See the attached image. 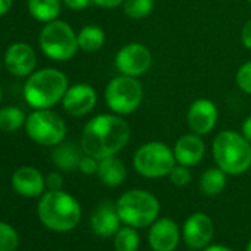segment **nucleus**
I'll list each match as a JSON object with an SVG mask.
<instances>
[{
    "mask_svg": "<svg viewBox=\"0 0 251 251\" xmlns=\"http://www.w3.org/2000/svg\"><path fill=\"white\" fill-rule=\"evenodd\" d=\"M180 239V232L175 220L169 217L157 219L150 229L148 241L154 251H175Z\"/></svg>",
    "mask_w": 251,
    "mask_h": 251,
    "instance_id": "16",
    "label": "nucleus"
},
{
    "mask_svg": "<svg viewBox=\"0 0 251 251\" xmlns=\"http://www.w3.org/2000/svg\"><path fill=\"white\" fill-rule=\"evenodd\" d=\"M45 179H46V188L49 191H58V189H62V186H64V177L61 173L52 172Z\"/></svg>",
    "mask_w": 251,
    "mask_h": 251,
    "instance_id": "31",
    "label": "nucleus"
},
{
    "mask_svg": "<svg viewBox=\"0 0 251 251\" xmlns=\"http://www.w3.org/2000/svg\"><path fill=\"white\" fill-rule=\"evenodd\" d=\"M214 235V223L205 213H194L183 225V239L189 248H205Z\"/></svg>",
    "mask_w": 251,
    "mask_h": 251,
    "instance_id": "14",
    "label": "nucleus"
},
{
    "mask_svg": "<svg viewBox=\"0 0 251 251\" xmlns=\"http://www.w3.org/2000/svg\"><path fill=\"white\" fill-rule=\"evenodd\" d=\"M62 109L71 117H84L90 114L98 103V93L89 83H75L68 86L62 100Z\"/></svg>",
    "mask_w": 251,
    "mask_h": 251,
    "instance_id": "12",
    "label": "nucleus"
},
{
    "mask_svg": "<svg viewBox=\"0 0 251 251\" xmlns=\"http://www.w3.org/2000/svg\"><path fill=\"white\" fill-rule=\"evenodd\" d=\"M121 8L127 18L139 21L148 18L152 14L155 8V0H124Z\"/></svg>",
    "mask_w": 251,
    "mask_h": 251,
    "instance_id": "25",
    "label": "nucleus"
},
{
    "mask_svg": "<svg viewBox=\"0 0 251 251\" xmlns=\"http://www.w3.org/2000/svg\"><path fill=\"white\" fill-rule=\"evenodd\" d=\"M241 42L245 49L251 50V18L244 24L241 30Z\"/></svg>",
    "mask_w": 251,
    "mask_h": 251,
    "instance_id": "33",
    "label": "nucleus"
},
{
    "mask_svg": "<svg viewBox=\"0 0 251 251\" xmlns=\"http://www.w3.org/2000/svg\"><path fill=\"white\" fill-rule=\"evenodd\" d=\"M25 112L15 105H8L0 108V132L14 133L25 126Z\"/></svg>",
    "mask_w": 251,
    "mask_h": 251,
    "instance_id": "24",
    "label": "nucleus"
},
{
    "mask_svg": "<svg viewBox=\"0 0 251 251\" xmlns=\"http://www.w3.org/2000/svg\"><path fill=\"white\" fill-rule=\"evenodd\" d=\"M211 154L216 166L227 176H239L251 167V144L241 132H219L211 142Z\"/></svg>",
    "mask_w": 251,
    "mask_h": 251,
    "instance_id": "3",
    "label": "nucleus"
},
{
    "mask_svg": "<svg viewBox=\"0 0 251 251\" xmlns=\"http://www.w3.org/2000/svg\"><path fill=\"white\" fill-rule=\"evenodd\" d=\"M25 133L27 136L42 147H56L65 141L67 124L64 118L49 109H33L25 120Z\"/></svg>",
    "mask_w": 251,
    "mask_h": 251,
    "instance_id": "9",
    "label": "nucleus"
},
{
    "mask_svg": "<svg viewBox=\"0 0 251 251\" xmlns=\"http://www.w3.org/2000/svg\"><path fill=\"white\" fill-rule=\"evenodd\" d=\"M83 154L84 152H83L81 147L78 148L75 144L64 141L61 144H58L56 147H53L52 161L59 170L73 172V170H78V164H80Z\"/></svg>",
    "mask_w": 251,
    "mask_h": 251,
    "instance_id": "20",
    "label": "nucleus"
},
{
    "mask_svg": "<svg viewBox=\"0 0 251 251\" xmlns=\"http://www.w3.org/2000/svg\"><path fill=\"white\" fill-rule=\"evenodd\" d=\"M241 133L244 135V138L251 144V115H248L242 124H241Z\"/></svg>",
    "mask_w": 251,
    "mask_h": 251,
    "instance_id": "35",
    "label": "nucleus"
},
{
    "mask_svg": "<svg viewBox=\"0 0 251 251\" xmlns=\"http://www.w3.org/2000/svg\"><path fill=\"white\" fill-rule=\"evenodd\" d=\"M3 99V90H2V86H0V102Z\"/></svg>",
    "mask_w": 251,
    "mask_h": 251,
    "instance_id": "38",
    "label": "nucleus"
},
{
    "mask_svg": "<svg viewBox=\"0 0 251 251\" xmlns=\"http://www.w3.org/2000/svg\"><path fill=\"white\" fill-rule=\"evenodd\" d=\"M130 138V124L124 120V117L114 112L98 114L84 124L80 147L84 154L102 160L123 151L127 147Z\"/></svg>",
    "mask_w": 251,
    "mask_h": 251,
    "instance_id": "1",
    "label": "nucleus"
},
{
    "mask_svg": "<svg viewBox=\"0 0 251 251\" xmlns=\"http://www.w3.org/2000/svg\"><path fill=\"white\" fill-rule=\"evenodd\" d=\"M120 216L117 211V205L111 201L100 202L92 214L90 225L92 230L102 238L114 236L120 230Z\"/></svg>",
    "mask_w": 251,
    "mask_h": 251,
    "instance_id": "18",
    "label": "nucleus"
},
{
    "mask_svg": "<svg viewBox=\"0 0 251 251\" xmlns=\"http://www.w3.org/2000/svg\"><path fill=\"white\" fill-rule=\"evenodd\" d=\"M68 86L65 73L58 68H42L27 77L23 95L33 109H49L62 100Z\"/></svg>",
    "mask_w": 251,
    "mask_h": 251,
    "instance_id": "2",
    "label": "nucleus"
},
{
    "mask_svg": "<svg viewBox=\"0 0 251 251\" xmlns=\"http://www.w3.org/2000/svg\"><path fill=\"white\" fill-rule=\"evenodd\" d=\"M173 154L177 164L186 166V167H195L198 166L204 155H205V142L202 136L191 132L182 135L173 147Z\"/></svg>",
    "mask_w": 251,
    "mask_h": 251,
    "instance_id": "15",
    "label": "nucleus"
},
{
    "mask_svg": "<svg viewBox=\"0 0 251 251\" xmlns=\"http://www.w3.org/2000/svg\"><path fill=\"white\" fill-rule=\"evenodd\" d=\"M219 120L217 105L208 98L195 99L186 111V124L191 132L205 136L211 133Z\"/></svg>",
    "mask_w": 251,
    "mask_h": 251,
    "instance_id": "11",
    "label": "nucleus"
},
{
    "mask_svg": "<svg viewBox=\"0 0 251 251\" xmlns=\"http://www.w3.org/2000/svg\"><path fill=\"white\" fill-rule=\"evenodd\" d=\"M12 3L14 0H0V17H5L11 11Z\"/></svg>",
    "mask_w": 251,
    "mask_h": 251,
    "instance_id": "36",
    "label": "nucleus"
},
{
    "mask_svg": "<svg viewBox=\"0 0 251 251\" xmlns=\"http://www.w3.org/2000/svg\"><path fill=\"white\" fill-rule=\"evenodd\" d=\"M247 2H248V3H250V5H251V0H247Z\"/></svg>",
    "mask_w": 251,
    "mask_h": 251,
    "instance_id": "40",
    "label": "nucleus"
},
{
    "mask_svg": "<svg viewBox=\"0 0 251 251\" xmlns=\"http://www.w3.org/2000/svg\"><path fill=\"white\" fill-rule=\"evenodd\" d=\"M192 251H195V250H194V248H192Z\"/></svg>",
    "mask_w": 251,
    "mask_h": 251,
    "instance_id": "42",
    "label": "nucleus"
},
{
    "mask_svg": "<svg viewBox=\"0 0 251 251\" xmlns=\"http://www.w3.org/2000/svg\"><path fill=\"white\" fill-rule=\"evenodd\" d=\"M0 70H2V64H0Z\"/></svg>",
    "mask_w": 251,
    "mask_h": 251,
    "instance_id": "41",
    "label": "nucleus"
},
{
    "mask_svg": "<svg viewBox=\"0 0 251 251\" xmlns=\"http://www.w3.org/2000/svg\"><path fill=\"white\" fill-rule=\"evenodd\" d=\"M39 46L46 58L56 62L70 61L80 50L77 33L62 20H55L43 25L39 34Z\"/></svg>",
    "mask_w": 251,
    "mask_h": 251,
    "instance_id": "6",
    "label": "nucleus"
},
{
    "mask_svg": "<svg viewBox=\"0 0 251 251\" xmlns=\"http://www.w3.org/2000/svg\"><path fill=\"white\" fill-rule=\"evenodd\" d=\"M3 64L12 75L20 78L28 77L36 71L37 55L28 43L17 42L5 50Z\"/></svg>",
    "mask_w": 251,
    "mask_h": 251,
    "instance_id": "13",
    "label": "nucleus"
},
{
    "mask_svg": "<svg viewBox=\"0 0 251 251\" xmlns=\"http://www.w3.org/2000/svg\"><path fill=\"white\" fill-rule=\"evenodd\" d=\"M169 179H170V182H172L175 186L183 188V186L189 185V182H191V179H192L191 170H189V167H186V166L176 164V166L172 169V172L169 173Z\"/></svg>",
    "mask_w": 251,
    "mask_h": 251,
    "instance_id": "29",
    "label": "nucleus"
},
{
    "mask_svg": "<svg viewBox=\"0 0 251 251\" xmlns=\"http://www.w3.org/2000/svg\"><path fill=\"white\" fill-rule=\"evenodd\" d=\"M62 5L71 11H83L92 5V0H62Z\"/></svg>",
    "mask_w": 251,
    "mask_h": 251,
    "instance_id": "32",
    "label": "nucleus"
},
{
    "mask_svg": "<svg viewBox=\"0 0 251 251\" xmlns=\"http://www.w3.org/2000/svg\"><path fill=\"white\" fill-rule=\"evenodd\" d=\"M235 83L236 87L244 92L245 95L251 96V61L244 62L235 74Z\"/></svg>",
    "mask_w": 251,
    "mask_h": 251,
    "instance_id": "28",
    "label": "nucleus"
},
{
    "mask_svg": "<svg viewBox=\"0 0 251 251\" xmlns=\"http://www.w3.org/2000/svg\"><path fill=\"white\" fill-rule=\"evenodd\" d=\"M103 99L111 112L121 117L130 115L144 102V86L136 77L120 74L108 81L103 90Z\"/></svg>",
    "mask_w": 251,
    "mask_h": 251,
    "instance_id": "7",
    "label": "nucleus"
},
{
    "mask_svg": "<svg viewBox=\"0 0 251 251\" xmlns=\"http://www.w3.org/2000/svg\"><path fill=\"white\" fill-rule=\"evenodd\" d=\"M117 71L129 77H142L152 67V52L139 42H132L118 49L114 58Z\"/></svg>",
    "mask_w": 251,
    "mask_h": 251,
    "instance_id": "10",
    "label": "nucleus"
},
{
    "mask_svg": "<svg viewBox=\"0 0 251 251\" xmlns=\"http://www.w3.org/2000/svg\"><path fill=\"white\" fill-rule=\"evenodd\" d=\"M20 244V236L17 230L5 223L0 222V251H15Z\"/></svg>",
    "mask_w": 251,
    "mask_h": 251,
    "instance_id": "27",
    "label": "nucleus"
},
{
    "mask_svg": "<svg viewBox=\"0 0 251 251\" xmlns=\"http://www.w3.org/2000/svg\"><path fill=\"white\" fill-rule=\"evenodd\" d=\"M247 251H251V241H250L248 245H247Z\"/></svg>",
    "mask_w": 251,
    "mask_h": 251,
    "instance_id": "39",
    "label": "nucleus"
},
{
    "mask_svg": "<svg viewBox=\"0 0 251 251\" xmlns=\"http://www.w3.org/2000/svg\"><path fill=\"white\" fill-rule=\"evenodd\" d=\"M139 244H141L139 233L132 226L121 227L114 235V248H115V251H138Z\"/></svg>",
    "mask_w": 251,
    "mask_h": 251,
    "instance_id": "26",
    "label": "nucleus"
},
{
    "mask_svg": "<svg viewBox=\"0 0 251 251\" xmlns=\"http://www.w3.org/2000/svg\"><path fill=\"white\" fill-rule=\"evenodd\" d=\"M176 164L173 148L161 141L145 142L133 155L135 170L147 179L166 177Z\"/></svg>",
    "mask_w": 251,
    "mask_h": 251,
    "instance_id": "8",
    "label": "nucleus"
},
{
    "mask_svg": "<svg viewBox=\"0 0 251 251\" xmlns=\"http://www.w3.org/2000/svg\"><path fill=\"white\" fill-rule=\"evenodd\" d=\"M115 205L121 222L132 227L150 226L160 214V201L154 194L144 189L124 192Z\"/></svg>",
    "mask_w": 251,
    "mask_h": 251,
    "instance_id": "5",
    "label": "nucleus"
},
{
    "mask_svg": "<svg viewBox=\"0 0 251 251\" xmlns=\"http://www.w3.org/2000/svg\"><path fill=\"white\" fill-rule=\"evenodd\" d=\"M12 188L17 194L25 198H34L43 195L46 188V179L42 172L31 166H23L12 175Z\"/></svg>",
    "mask_w": 251,
    "mask_h": 251,
    "instance_id": "17",
    "label": "nucleus"
},
{
    "mask_svg": "<svg viewBox=\"0 0 251 251\" xmlns=\"http://www.w3.org/2000/svg\"><path fill=\"white\" fill-rule=\"evenodd\" d=\"M37 214L46 227L55 232H68L80 223L81 207L71 194L62 189L48 191L39 201Z\"/></svg>",
    "mask_w": 251,
    "mask_h": 251,
    "instance_id": "4",
    "label": "nucleus"
},
{
    "mask_svg": "<svg viewBox=\"0 0 251 251\" xmlns=\"http://www.w3.org/2000/svg\"><path fill=\"white\" fill-rule=\"evenodd\" d=\"M226 183H227V175L219 167L207 169L200 176V182H198L200 191L207 197H216L222 194L226 188Z\"/></svg>",
    "mask_w": 251,
    "mask_h": 251,
    "instance_id": "23",
    "label": "nucleus"
},
{
    "mask_svg": "<svg viewBox=\"0 0 251 251\" xmlns=\"http://www.w3.org/2000/svg\"><path fill=\"white\" fill-rule=\"evenodd\" d=\"M98 167H99V160H96L92 155L83 154V157L80 160V164H78V170L83 175H87V176L96 175L98 173Z\"/></svg>",
    "mask_w": 251,
    "mask_h": 251,
    "instance_id": "30",
    "label": "nucleus"
},
{
    "mask_svg": "<svg viewBox=\"0 0 251 251\" xmlns=\"http://www.w3.org/2000/svg\"><path fill=\"white\" fill-rule=\"evenodd\" d=\"M96 175L105 186L117 188L127 177V169H126V164L117 155H112L99 160Z\"/></svg>",
    "mask_w": 251,
    "mask_h": 251,
    "instance_id": "19",
    "label": "nucleus"
},
{
    "mask_svg": "<svg viewBox=\"0 0 251 251\" xmlns=\"http://www.w3.org/2000/svg\"><path fill=\"white\" fill-rule=\"evenodd\" d=\"M92 3L100 9H117L123 6L124 0H92Z\"/></svg>",
    "mask_w": 251,
    "mask_h": 251,
    "instance_id": "34",
    "label": "nucleus"
},
{
    "mask_svg": "<svg viewBox=\"0 0 251 251\" xmlns=\"http://www.w3.org/2000/svg\"><path fill=\"white\" fill-rule=\"evenodd\" d=\"M77 40H78L80 50H83L86 53H95L103 48V45L106 42V34L99 25L89 24V25H84L77 33Z\"/></svg>",
    "mask_w": 251,
    "mask_h": 251,
    "instance_id": "22",
    "label": "nucleus"
},
{
    "mask_svg": "<svg viewBox=\"0 0 251 251\" xmlns=\"http://www.w3.org/2000/svg\"><path fill=\"white\" fill-rule=\"evenodd\" d=\"M202 251H233V250H230L225 245H210V247L207 245Z\"/></svg>",
    "mask_w": 251,
    "mask_h": 251,
    "instance_id": "37",
    "label": "nucleus"
},
{
    "mask_svg": "<svg viewBox=\"0 0 251 251\" xmlns=\"http://www.w3.org/2000/svg\"><path fill=\"white\" fill-rule=\"evenodd\" d=\"M27 9L36 21L48 24L59 18L62 0H27Z\"/></svg>",
    "mask_w": 251,
    "mask_h": 251,
    "instance_id": "21",
    "label": "nucleus"
}]
</instances>
